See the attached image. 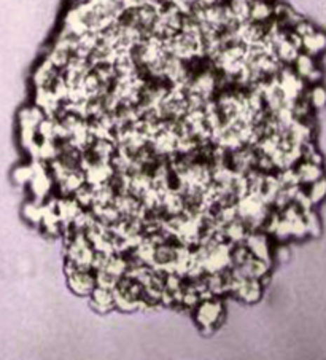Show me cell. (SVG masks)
<instances>
[{
    "instance_id": "cell-1",
    "label": "cell",
    "mask_w": 326,
    "mask_h": 360,
    "mask_svg": "<svg viewBox=\"0 0 326 360\" xmlns=\"http://www.w3.org/2000/svg\"><path fill=\"white\" fill-rule=\"evenodd\" d=\"M194 319L204 330L215 328L223 319V304L218 297L201 300L194 308Z\"/></svg>"
},
{
    "instance_id": "cell-3",
    "label": "cell",
    "mask_w": 326,
    "mask_h": 360,
    "mask_svg": "<svg viewBox=\"0 0 326 360\" xmlns=\"http://www.w3.org/2000/svg\"><path fill=\"white\" fill-rule=\"evenodd\" d=\"M245 245L254 259L271 263V245L264 231L254 230L253 233H248L245 238Z\"/></svg>"
},
{
    "instance_id": "cell-2",
    "label": "cell",
    "mask_w": 326,
    "mask_h": 360,
    "mask_svg": "<svg viewBox=\"0 0 326 360\" xmlns=\"http://www.w3.org/2000/svg\"><path fill=\"white\" fill-rule=\"evenodd\" d=\"M69 285L79 295H91V292L96 289V276L93 274V269L75 268L69 263Z\"/></svg>"
},
{
    "instance_id": "cell-4",
    "label": "cell",
    "mask_w": 326,
    "mask_h": 360,
    "mask_svg": "<svg viewBox=\"0 0 326 360\" xmlns=\"http://www.w3.org/2000/svg\"><path fill=\"white\" fill-rule=\"evenodd\" d=\"M91 303L94 304V308L100 311V313H107V311L114 309L115 308L114 290L96 285V289L91 292Z\"/></svg>"
}]
</instances>
